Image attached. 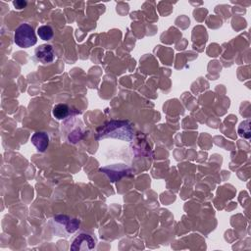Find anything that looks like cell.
<instances>
[{
  "label": "cell",
  "instance_id": "cell-6",
  "mask_svg": "<svg viewBox=\"0 0 251 251\" xmlns=\"http://www.w3.org/2000/svg\"><path fill=\"white\" fill-rule=\"evenodd\" d=\"M30 141L39 152H44L46 151L49 145V136L46 132L37 131L33 133V135L30 138Z\"/></svg>",
  "mask_w": 251,
  "mask_h": 251
},
{
  "label": "cell",
  "instance_id": "cell-5",
  "mask_svg": "<svg viewBox=\"0 0 251 251\" xmlns=\"http://www.w3.org/2000/svg\"><path fill=\"white\" fill-rule=\"evenodd\" d=\"M35 57L38 61L43 64H48L53 62L55 58V53L53 47L50 44H41L35 49Z\"/></svg>",
  "mask_w": 251,
  "mask_h": 251
},
{
  "label": "cell",
  "instance_id": "cell-4",
  "mask_svg": "<svg viewBox=\"0 0 251 251\" xmlns=\"http://www.w3.org/2000/svg\"><path fill=\"white\" fill-rule=\"evenodd\" d=\"M95 245H96V242L94 238L90 234L82 232L73 239L70 249L74 251H77V250L85 251V250H91L95 248Z\"/></svg>",
  "mask_w": 251,
  "mask_h": 251
},
{
  "label": "cell",
  "instance_id": "cell-3",
  "mask_svg": "<svg viewBox=\"0 0 251 251\" xmlns=\"http://www.w3.org/2000/svg\"><path fill=\"white\" fill-rule=\"evenodd\" d=\"M14 41L21 48H28L35 45L37 38L33 27L26 23L20 25L15 30Z\"/></svg>",
  "mask_w": 251,
  "mask_h": 251
},
{
  "label": "cell",
  "instance_id": "cell-7",
  "mask_svg": "<svg viewBox=\"0 0 251 251\" xmlns=\"http://www.w3.org/2000/svg\"><path fill=\"white\" fill-rule=\"evenodd\" d=\"M52 114L57 120H64L69 116L70 108L67 104L60 103V104H57L56 106H54Z\"/></svg>",
  "mask_w": 251,
  "mask_h": 251
},
{
  "label": "cell",
  "instance_id": "cell-8",
  "mask_svg": "<svg viewBox=\"0 0 251 251\" xmlns=\"http://www.w3.org/2000/svg\"><path fill=\"white\" fill-rule=\"evenodd\" d=\"M37 34L42 40H50L53 37L54 32H53V28L50 25H40L37 28Z\"/></svg>",
  "mask_w": 251,
  "mask_h": 251
},
{
  "label": "cell",
  "instance_id": "cell-2",
  "mask_svg": "<svg viewBox=\"0 0 251 251\" xmlns=\"http://www.w3.org/2000/svg\"><path fill=\"white\" fill-rule=\"evenodd\" d=\"M52 227L59 236H68L74 233L79 226V220L66 215H58L52 219Z\"/></svg>",
  "mask_w": 251,
  "mask_h": 251
},
{
  "label": "cell",
  "instance_id": "cell-9",
  "mask_svg": "<svg viewBox=\"0 0 251 251\" xmlns=\"http://www.w3.org/2000/svg\"><path fill=\"white\" fill-rule=\"evenodd\" d=\"M13 5L17 8V9H23L26 6V2L25 1H14Z\"/></svg>",
  "mask_w": 251,
  "mask_h": 251
},
{
  "label": "cell",
  "instance_id": "cell-1",
  "mask_svg": "<svg viewBox=\"0 0 251 251\" xmlns=\"http://www.w3.org/2000/svg\"><path fill=\"white\" fill-rule=\"evenodd\" d=\"M107 137L131 141L133 138V131L131 126L126 121H110L101 127H99L97 132V139Z\"/></svg>",
  "mask_w": 251,
  "mask_h": 251
}]
</instances>
